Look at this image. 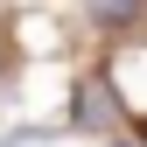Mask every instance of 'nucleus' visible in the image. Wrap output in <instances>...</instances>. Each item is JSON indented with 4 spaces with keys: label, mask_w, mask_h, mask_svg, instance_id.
<instances>
[{
    "label": "nucleus",
    "mask_w": 147,
    "mask_h": 147,
    "mask_svg": "<svg viewBox=\"0 0 147 147\" xmlns=\"http://www.w3.org/2000/svg\"><path fill=\"white\" fill-rule=\"evenodd\" d=\"M112 119H119L112 84H105V77H84V84H77V126H84V133H105Z\"/></svg>",
    "instance_id": "f257e3e1"
},
{
    "label": "nucleus",
    "mask_w": 147,
    "mask_h": 147,
    "mask_svg": "<svg viewBox=\"0 0 147 147\" xmlns=\"http://www.w3.org/2000/svg\"><path fill=\"white\" fill-rule=\"evenodd\" d=\"M140 7H147V0H91V21H105V28H126Z\"/></svg>",
    "instance_id": "f03ea898"
},
{
    "label": "nucleus",
    "mask_w": 147,
    "mask_h": 147,
    "mask_svg": "<svg viewBox=\"0 0 147 147\" xmlns=\"http://www.w3.org/2000/svg\"><path fill=\"white\" fill-rule=\"evenodd\" d=\"M112 147H133V140H112Z\"/></svg>",
    "instance_id": "7ed1b4c3"
}]
</instances>
